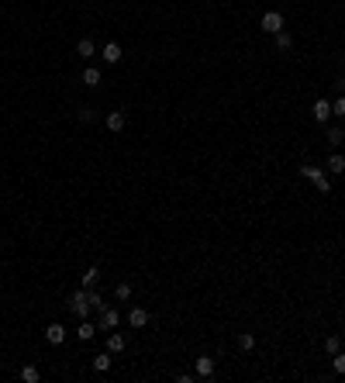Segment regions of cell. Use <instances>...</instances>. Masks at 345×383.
<instances>
[{
	"mask_svg": "<svg viewBox=\"0 0 345 383\" xmlns=\"http://www.w3.org/2000/svg\"><path fill=\"white\" fill-rule=\"evenodd\" d=\"M69 311L76 314L79 321H83V318H90V290H87V287H79L76 293L69 297Z\"/></svg>",
	"mask_w": 345,
	"mask_h": 383,
	"instance_id": "1",
	"label": "cell"
},
{
	"mask_svg": "<svg viewBox=\"0 0 345 383\" xmlns=\"http://www.w3.org/2000/svg\"><path fill=\"white\" fill-rule=\"evenodd\" d=\"M300 176H304V180H311V183H314V187H318L321 193L331 190V180H328V176L318 169V166H300Z\"/></svg>",
	"mask_w": 345,
	"mask_h": 383,
	"instance_id": "2",
	"label": "cell"
},
{
	"mask_svg": "<svg viewBox=\"0 0 345 383\" xmlns=\"http://www.w3.org/2000/svg\"><path fill=\"white\" fill-rule=\"evenodd\" d=\"M104 124H107V132L121 135V132H124V124H128V114H124V111H107Z\"/></svg>",
	"mask_w": 345,
	"mask_h": 383,
	"instance_id": "3",
	"label": "cell"
},
{
	"mask_svg": "<svg viewBox=\"0 0 345 383\" xmlns=\"http://www.w3.org/2000/svg\"><path fill=\"white\" fill-rule=\"evenodd\" d=\"M214 369H218V366H214V359H211V356H200V359L193 363V373H197V380H211V376H214Z\"/></svg>",
	"mask_w": 345,
	"mask_h": 383,
	"instance_id": "4",
	"label": "cell"
},
{
	"mask_svg": "<svg viewBox=\"0 0 345 383\" xmlns=\"http://www.w3.org/2000/svg\"><path fill=\"white\" fill-rule=\"evenodd\" d=\"M263 31H269V35L283 31V14H280V11H266V14H263Z\"/></svg>",
	"mask_w": 345,
	"mask_h": 383,
	"instance_id": "5",
	"label": "cell"
},
{
	"mask_svg": "<svg viewBox=\"0 0 345 383\" xmlns=\"http://www.w3.org/2000/svg\"><path fill=\"white\" fill-rule=\"evenodd\" d=\"M149 321H152V314H149L145 307H132V311H128V325L132 328H145Z\"/></svg>",
	"mask_w": 345,
	"mask_h": 383,
	"instance_id": "6",
	"label": "cell"
},
{
	"mask_svg": "<svg viewBox=\"0 0 345 383\" xmlns=\"http://www.w3.org/2000/svg\"><path fill=\"white\" fill-rule=\"evenodd\" d=\"M45 342H49V345H62V342H66V328L59 325V321H52V325L45 328Z\"/></svg>",
	"mask_w": 345,
	"mask_h": 383,
	"instance_id": "7",
	"label": "cell"
},
{
	"mask_svg": "<svg viewBox=\"0 0 345 383\" xmlns=\"http://www.w3.org/2000/svg\"><path fill=\"white\" fill-rule=\"evenodd\" d=\"M104 62H107V66H117V62H121V45H117V41H107V45H104Z\"/></svg>",
	"mask_w": 345,
	"mask_h": 383,
	"instance_id": "8",
	"label": "cell"
},
{
	"mask_svg": "<svg viewBox=\"0 0 345 383\" xmlns=\"http://www.w3.org/2000/svg\"><path fill=\"white\" fill-rule=\"evenodd\" d=\"M117 311L114 307H100V328H117Z\"/></svg>",
	"mask_w": 345,
	"mask_h": 383,
	"instance_id": "9",
	"label": "cell"
},
{
	"mask_svg": "<svg viewBox=\"0 0 345 383\" xmlns=\"http://www.w3.org/2000/svg\"><path fill=\"white\" fill-rule=\"evenodd\" d=\"M76 56H83V59L97 56V45H94V38H79V41H76Z\"/></svg>",
	"mask_w": 345,
	"mask_h": 383,
	"instance_id": "10",
	"label": "cell"
},
{
	"mask_svg": "<svg viewBox=\"0 0 345 383\" xmlns=\"http://www.w3.org/2000/svg\"><path fill=\"white\" fill-rule=\"evenodd\" d=\"M94 331H97V325H94V321H87V318H83V325L76 328V338H79V342H90V338H94Z\"/></svg>",
	"mask_w": 345,
	"mask_h": 383,
	"instance_id": "11",
	"label": "cell"
},
{
	"mask_svg": "<svg viewBox=\"0 0 345 383\" xmlns=\"http://www.w3.org/2000/svg\"><path fill=\"white\" fill-rule=\"evenodd\" d=\"M314 117L318 121H328L331 117V100H314Z\"/></svg>",
	"mask_w": 345,
	"mask_h": 383,
	"instance_id": "12",
	"label": "cell"
},
{
	"mask_svg": "<svg viewBox=\"0 0 345 383\" xmlns=\"http://www.w3.org/2000/svg\"><path fill=\"white\" fill-rule=\"evenodd\" d=\"M325 166H328V173H335V176H338V173H345V159H342L338 152H331Z\"/></svg>",
	"mask_w": 345,
	"mask_h": 383,
	"instance_id": "13",
	"label": "cell"
},
{
	"mask_svg": "<svg viewBox=\"0 0 345 383\" xmlns=\"http://www.w3.org/2000/svg\"><path fill=\"white\" fill-rule=\"evenodd\" d=\"M124 345H128V338H124V335H111V338H107V352H124Z\"/></svg>",
	"mask_w": 345,
	"mask_h": 383,
	"instance_id": "14",
	"label": "cell"
},
{
	"mask_svg": "<svg viewBox=\"0 0 345 383\" xmlns=\"http://www.w3.org/2000/svg\"><path fill=\"white\" fill-rule=\"evenodd\" d=\"M21 380H24V383H38L41 380L38 366H21Z\"/></svg>",
	"mask_w": 345,
	"mask_h": 383,
	"instance_id": "15",
	"label": "cell"
},
{
	"mask_svg": "<svg viewBox=\"0 0 345 383\" xmlns=\"http://www.w3.org/2000/svg\"><path fill=\"white\" fill-rule=\"evenodd\" d=\"M94 369H97V373H107V369H111V352H100V356H94Z\"/></svg>",
	"mask_w": 345,
	"mask_h": 383,
	"instance_id": "16",
	"label": "cell"
},
{
	"mask_svg": "<svg viewBox=\"0 0 345 383\" xmlns=\"http://www.w3.org/2000/svg\"><path fill=\"white\" fill-rule=\"evenodd\" d=\"M273 38H276V49H280V52H290V49H293V38H290L287 31H276Z\"/></svg>",
	"mask_w": 345,
	"mask_h": 383,
	"instance_id": "17",
	"label": "cell"
},
{
	"mask_svg": "<svg viewBox=\"0 0 345 383\" xmlns=\"http://www.w3.org/2000/svg\"><path fill=\"white\" fill-rule=\"evenodd\" d=\"M97 280H100V269H97V266H90L87 273H83V287H87V290H94Z\"/></svg>",
	"mask_w": 345,
	"mask_h": 383,
	"instance_id": "18",
	"label": "cell"
},
{
	"mask_svg": "<svg viewBox=\"0 0 345 383\" xmlns=\"http://www.w3.org/2000/svg\"><path fill=\"white\" fill-rule=\"evenodd\" d=\"M83 83H87V87H97V83H100V69H97V66H87V69H83Z\"/></svg>",
	"mask_w": 345,
	"mask_h": 383,
	"instance_id": "19",
	"label": "cell"
},
{
	"mask_svg": "<svg viewBox=\"0 0 345 383\" xmlns=\"http://www.w3.org/2000/svg\"><path fill=\"white\" fill-rule=\"evenodd\" d=\"M325 138L331 142V145H342V142H345V128L335 124V128H328V132H325Z\"/></svg>",
	"mask_w": 345,
	"mask_h": 383,
	"instance_id": "20",
	"label": "cell"
},
{
	"mask_svg": "<svg viewBox=\"0 0 345 383\" xmlns=\"http://www.w3.org/2000/svg\"><path fill=\"white\" fill-rule=\"evenodd\" d=\"M238 349H242V352H252V349H255V335L242 331V335H238Z\"/></svg>",
	"mask_w": 345,
	"mask_h": 383,
	"instance_id": "21",
	"label": "cell"
},
{
	"mask_svg": "<svg viewBox=\"0 0 345 383\" xmlns=\"http://www.w3.org/2000/svg\"><path fill=\"white\" fill-rule=\"evenodd\" d=\"M132 293H135L132 283H117V287H114V297H117V301H132Z\"/></svg>",
	"mask_w": 345,
	"mask_h": 383,
	"instance_id": "22",
	"label": "cell"
},
{
	"mask_svg": "<svg viewBox=\"0 0 345 383\" xmlns=\"http://www.w3.org/2000/svg\"><path fill=\"white\" fill-rule=\"evenodd\" d=\"M331 114H335V117H345V94H338L335 100H331Z\"/></svg>",
	"mask_w": 345,
	"mask_h": 383,
	"instance_id": "23",
	"label": "cell"
},
{
	"mask_svg": "<svg viewBox=\"0 0 345 383\" xmlns=\"http://www.w3.org/2000/svg\"><path fill=\"white\" fill-rule=\"evenodd\" d=\"M331 369H335L338 376H345V352H335V359H331Z\"/></svg>",
	"mask_w": 345,
	"mask_h": 383,
	"instance_id": "24",
	"label": "cell"
},
{
	"mask_svg": "<svg viewBox=\"0 0 345 383\" xmlns=\"http://www.w3.org/2000/svg\"><path fill=\"white\" fill-rule=\"evenodd\" d=\"M79 121H83V124H94L97 111H94V107H79Z\"/></svg>",
	"mask_w": 345,
	"mask_h": 383,
	"instance_id": "25",
	"label": "cell"
},
{
	"mask_svg": "<svg viewBox=\"0 0 345 383\" xmlns=\"http://www.w3.org/2000/svg\"><path fill=\"white\" fill-rule=\"evenodd\" d=\"M325 352H331V356L338 352V335H328L325 338Z\"/></svg>",
	"mask_w": 345,
	"mask_h": 383,
	"instance_id": "26",
	"label": "cell"
},
{
	"mask_svg": "<svg viewBox=\"0 0 345 383\" xmlns=\"http://www.w3.org/2000/svg\"><path fill=\"white\" fill-rule=\"evenodd\" d=\"M90 307H97V311L107 307V304H104V297H100V290H90Z\"/></svg>",
	"mask_w": 345,
	"mask_h": 383,
	"instance_id": "27",
	"label": "cell"
},
{
	"mask_svg": "<svg viewBox=\"0 0 345 383\" xmlns=\"http://www.w3.org/2000/svg\"><path fill=\"white\" fill-rule=\"evenodd\" d=\"M197 380V373H180V376H176V383H193Z\"/></svg>",
	"mask_w": 345,
	"mask_h": 383,
	"instance_id": "28",
	"label": "cell"
},
{
	"mask_svg": "<svg viewBox=\"0 0 345 383\" xmlns=\"http://www.w3.org/2000/svg\"><path fill=\"white\" fill-rule=\"evenodd\" d=\"M338 94H345V76H342V79H338Z\"/></svg>",
	"mask_w": 345,
	"mask_h": 383,
	"instance_id": "29",
	"label": "cell"
}]
</instances>
